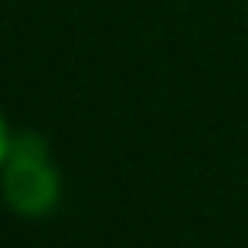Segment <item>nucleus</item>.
<instances>
[{
    "instance_id": "f257e3e1",
    "label": "nucleus",
    "mask_w": 248,
    "mask_h": 248,
    "mask_svg": "<svg viewBox=\"0 0 248 248\" xmlns=\"http://www.w3.org/2000/svg\"><path fill=\"white\" fill-rule=\"evenodd\" d=\"M4 197L24 217H41L58 201V173L38 133H17L4 160Z\"/></svg>"
},
{
    "instance_id": "f03ea898",
    "label": "nucleus",
    "mask_w": 248,
    "mask_h": 248,
    "mask_svg": "<svg viewBox=\"0 0 248 248\" xmlns=\"http://www.w3.org/2000/svg\"><path fill=\"white\" fill-rule=\"evenodd\" d=\"M7 146H11V136H7V126H4V116H0V163L7 160Z\"/></svg>"
}]
</instances>
